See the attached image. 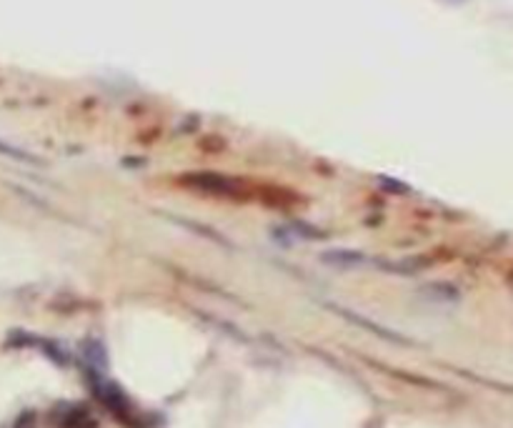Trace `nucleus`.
<instances>
[{
    "label": "nucleus",
    "instance_id": "nucleus-1",
    "mask_svg": "<svg viewBox=\"0 0 513 428\" xmlns=\"http://www.w3.org/2000/svg\"><path fill=\"white\" fill-rule=\"evenodd\" d=\"M96 394H98V399L113 411V416H118L123 424H128V426H135L138 424V416H135V409H133L131 399L123 394V388L116 384H108V381H98L96 384Z\"/></svg>",
    "mask_w": 513,
    "mask_h": 428
},
{
    "label": "nucleus",
    "instance_id": "nucleus-2",
    "mask_svg": "<svg viewBox=\"0 0 513 428\" xmlns=\"http://www.w3.org/2000/svg\"><path fill=\"white\" fill-rule=\"evenodd\" d=\"M328 264H336V266H361L364 264V256L361 253H346V251H333L323 256Z\"/></svg>",
    "mask_w": 513,
    "mask_h": 428
},
{
    "label": "nucleus",
    "instance_id": "nucleus-3",
    "mask_svg": "<svg viewBox=\"0 0 513 428\" xmlns=\"http://www.w3.org/2000/svg\"><path fill=\"white\" fill-rule=\"evenodd\" d=\"M63 428H96V424H93V418H90L88 414L78 411V414H73L68 421H65V426Z\"/></svg>",
    "mask_w": 513,
    "mask_h": 428
},
{
    "label": "nucleus",
    "instance_id": "nucleus-4",
    "mask_svg": "<svg viewBox=\"0 0 513 428\" xmlns=\"http://www.w3.org/2000/svg\"><path fill=\"white\" fill-rule=\"evenodd\" d=\"M0 153H3V156H11V158H20V161L33 163V158H30L28 153H23V150H18V148L5 146V143H0Z\"/></svg>",
    "mask_w": 513,
    "mask_h": 428
}]
</instances>
